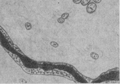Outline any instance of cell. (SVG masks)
<instances>
[{
	"label": "cell",
	"instance_id": "cell-1",
	"mask_svg": "<svg viewBox=\"0 0 120 84\" xmlns=\"http://www.w3.org/2000/svg\"><path fill=\"white\" fill-rule=\"evenodd\" d=\"M97 8V5L95 3H89L86 8V12L89 14H92L96 11Z\"/></svg>",
	"mask_w": 120,
	"mask_h": 84
},
{
	"label": "cell",
	"instance_id": "cell-2",
	"mask_svg": "<svg viewBox=\"0 0 120 84\" xmlns=\"http://www.w3.org/2000/svg\"><path fill=\"white\" fill-rule=\"evenodd\" d=\"M91 0H81V4L83 6L87 5L90 2Z\"/></svg>",
	"mask_w": 120,
	"mask_h": 84
},
{
	"label": "cell",
	"instance_id": "cell-3",
	"mask_svg": "<svg viewBox=\"0 0 120 84\" xmlns=\"http://www.w3.org/2000/svg\"><path fill=\"white\" fill-rule=\"evenodd\" d=\"M25 26L27 30H30L32 28L31 24L29 22H27L26 23Z\"/></svg>",
	"mask_w": 120,
	"mask_h": 84
},
{
	"label": "cell",
	"instance_id": "cell-4",
	"mask_svg": "<svg viewBox=\"0 0 120 84\" xmlns=\"http://www.w3.org/2000/svg\"><path fill=\"white\" fill-rule=\"evenodd\" d=\"M69 14L68 13H65L62 14L61 16V17L65 20L67 19L69 17Z\"/></svg>",
	"mask_w": 120,
	"mask_h": 84
},
{
	"label": "cell",
	"instance_id": "cell-5",
	"mask_svg": "<svg viewBox=\"0 0 120 84\" xmlns=\"http://www.w3.org/2000/svg\"><path fill=\"white\" fill-rule=\"evenodd\" d=\"M58 22L60 24H63L65 21V20L61 17L59 18L57 20Z\"/></svg>",
	"mask_w": 120,
	"mask_h": 84
},
{
	"label": "cell",
	"instance_id": "cell-6",
	"mask_svg": "<svg viewBox=\"0 0 120 84\" xmlns=\"http://www.w3.org/2000/svg\"><path fill=\"white\" fill-rule=\"evenodd\" d=\"M92 55H91L92 57L94 59H97L98 57V56L95 53H92Z\"/></svg>",
	"mask_w": 120,
	"mask_h": 84
},
{
	"label": "cell",
	"instance_id": "cell-7",
	"mask_svg": "<svg viewBox=\"0 0 120 84\" xmlns=\"http://www.w3.org/2000/svg\"><path fill=\"white\" fill-rule=\"evenodd\" d=\"M81 0H73L74 3L76 4H79L81 3Z\"/></svg>",
	"mask_w": 120,
	"mask_h": 84
},
{
	"label": "cell",
	"instance_id": "cell-8",
	"mask_svg": "<svg viewBox=\"0 0 120 84\" xmlns=\"http://www.w3.org/2000/svg\"><path fill=\"white\" fill-rule=\"evenodd\" d=\"M93 1L96 4H99L100 3L102 0H93Z\"/></svg>",
	"mask_w": 120,
	"mask_h": 84
}]
</instances>
